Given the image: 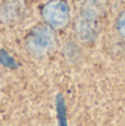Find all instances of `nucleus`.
Instances as JSON below:
<instances>
[{"label": "nucleus", "instance_id": "f257e3e1", "mask_svg": "<svg viewBox=\"0 0 125 126\" xmlns=\"http://www.w3.org/2000/svg\"><path fill=\"white\" fill-rule=\"evenodd\" d=\"M102 3L100 0H85L77 19V32L83 41H91L99 32Z\"/></svg>", "mask_w": 125, "mask_h": 126}, {"label": "nucleus", "instance_id": "f03ea898", "mask_svg": "<svg viewBox=\"0 0 125 126\" xmlns=\"http://www.w3.org/2000/svg\"><path fill=\"white\" fill-rule=\"evenodd\" d=\"M55 44L54 29L42 23L33 27L26 37V48L34 57H43Z\"/></svg>", "mask_w": 125, "mask_h": 126}, {"label": "nucleus", "instance_id": "7ed1b4c3", "mask_svg": "<svg viewBox=\"0 0 125 126\" xmlns=\"http://www.w3.org/2000/svg\"><path fill=\"white\" fill-rule=\"evenodd\" d=\"M41 16L44 23L52 29H63L70 22V7L65 0H50L43 4Z\"/></svg>", "mask_w": 125, "mask_h": 126}, {"label": "nucleus", "instance_id": "20e7f679", "mask_svg": "<svg viewBox=\"0 0 125 126\" xmlns=\"http://www.w3.org/2000/svg\"><path fill=\"white\" fill-rule=\"evenodd\" d=\"M116 29H117V32L120 33V35L125 39V11L122 12L120 15V17L117 18Z\"/></svg>", "mask_w": 125, "mask_h": 126}]
</instances>
